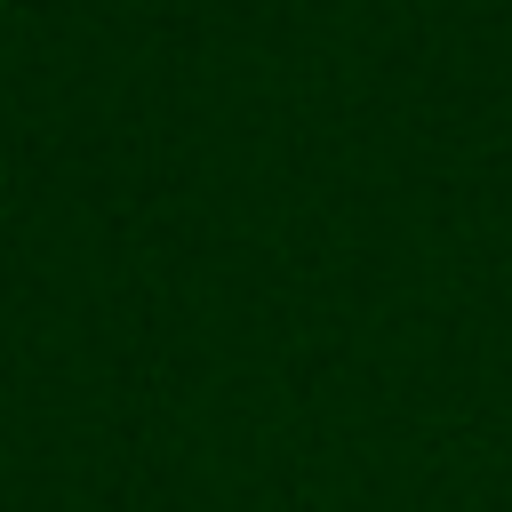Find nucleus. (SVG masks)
<instances>
[]
</instances>
